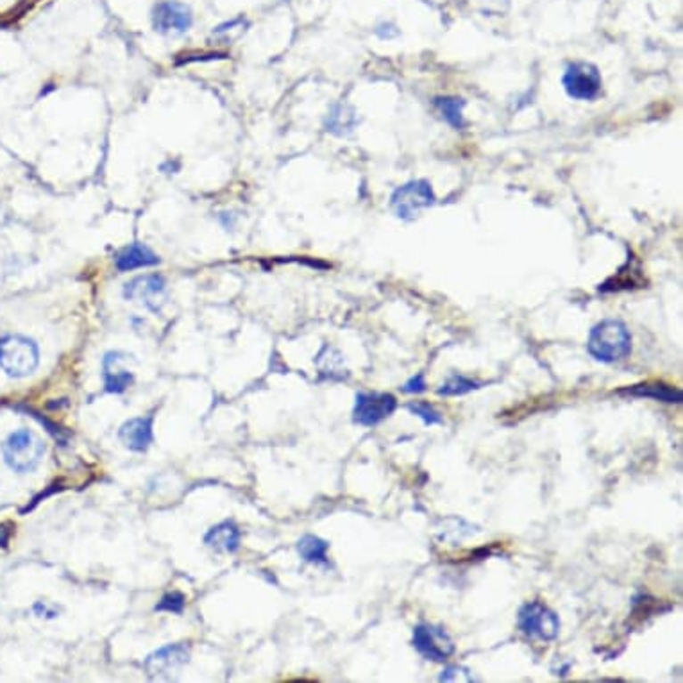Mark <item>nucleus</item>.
<instances>
[{"mask_svg":"<svg viewBox=\"0 0 683 683\" xmlns=\"http://www.w3.org/2000/svg\"><path fill=\"white\" fill-rule=\"evenodd\" d=\"M435 104L440 110L442 117L448 120V124H451L455 129H462L465 126V120H464L465 101L458 97H440L435 101Z\"/></svg>","mask_w":683,"mask_h":683,"instance_id":"obj_20","label":"nucleus"},{"mask_svg":"<svg viewBox=\"0 0 683 683\" xmlns=\"http://www.w3.org/2000/svg\"><path fill=\"white\" fill-rule=\"evenodd\" d=\"M433 204H435L433 188L424 179H416L399 186L391 197V206L394 213L403 220L416 218L423 210Z\"/></svg>","mask_w":683,"mask_h":683,"instance_id":"obj_5","label":"nucleus"},{"mask_svg":"<svg viewBox=\"0 0 683 683\" xmlns=\"http://www.w3.org/2000/svg\"><path fill=\"white\" fill-rule=\"evenodd\" d=\"M158 263H160L158 254L152 249H149L145 243H140V242H135V243L128 245L115 258V267L120 272H129V270H135V268L152 267V265H158Z\"/></svg>","mask_w":683,"mask_h":683,"instance_id":"obj_14","label":"nucleus"},{"mask_svg":"<svg viewBox=\"0 0 683 683\" xmlns=\"http://www.w3.org/2000/svg\"><path fill=\"white\" fill-rule=\"evenodd\" d=\"M564 88L576 101H592L601 92V74L592 63H571L564 74Z\"/></svg>","mask_w":683,"mask_h":683,"instance_id":"obj_9","label":"nucleus"},{"mask_svg":"<svg viewBox=\"0 0 683 683\" xmlns=\"http://www.w3.org/2000/svg\"><path fill=\"white\" fill-rule=\"evenodd\" d=\"M190 660V649L185 644H169L151 653L144 667L151 678H170Z\"/></svg>","mask_w":683,"mask_h":683,"instance_id":"obj_11","label":"nucleus"},{"mask_svg":"<svg viewBox=\"0 0 683 683\" xmlns=\"http://www.w3.org/2000/svg\"><path fill=\"white\" fill-rule=\"evenodd\" d=\"M317 366L320 373L327 376L329 380H344L348 376V371L344 369V358H342V355L336 350L329 346H324L322 351L318 353Z\"/></svg>","mask_w":683,"mask_h":683,"instance_id":"obj_18","label":"nucleus"},{"mask_svg":"<svg viewBox=\"0 0 683 683\" xmlns=\"http://www.w3.org/2000/svg\"><path fill=\"white\" fill-rule=\"evenodd\" d=\"M408 412L417 416L426 426H435V424H444V419L442 416L435 410L433 405L426 403V401H416V403H410L408 407Z\"/></svg>","mask_w":683,"mask_h":683,"instance_id":"obj_22","label":"nucleus"},{"mask_svg":"<svg viewBox=\"0 0 683 683\" xmlns=\"http://www.w3.org/2000/svg\"><path fill=\"white\" fill-rule=\"evenodd\" d=\"M481 385L465 378V376H460V374H453L440 389H439V396H446V398H451V396H465L473 391H478Z\"/></svg>","mask_w":683,"mask_h":683,"instance_id":"obj_21","label":"nucleus"},{"mask_svg":"<svg viewBox=\"0 0 683 683\" xmlns=\"http://www.w3.org/2000/svg\"><path fill=\"white\" fill-rule=\"evenodd\" d=\"M185 603H186V599L181 592H169L156 605V610L158 612H170V613H183Z\"/></svg>","mask_w":683,"mask_h":683,"instance_id":"obj_23","label":"nucleus"},{"mask_svg":"<svg viewBox=\"0 0 683 683\" xmlns=\"http://www.w3.org/2000/svg\"><path fill=\"white\" fill-rule=\"evenodd\" d=\"M40 362L37 342L22 334L0 338V369L10 378H26L33 374Z\"/></svg>","mask_w":683,"mask_h":683,"instance_id":"obj_2","label":"nucleus"},{"mask_svg":"<svg viewBox=\"0 0 683 683\" xmlns=\"http://www.w3.org/2000/svg\"><path fill=\"white\" fill-rule=\"evenodd\" d=\"M358 124L355 110L348 104H336L325 117V129L334 136H348Z\"/></svg>","mask_w":683,"mask_h":683,"instance_id":"obj_16","label":"nucleus"},{"mask_svg":"<svg viewBox=\"0 0 683 683\" xmlns=\"http://www.w3.org/2000/svg\"><path fill=\"white\" fill-rule=\"evenodd\" d=\"M621 394H630V396H637V398H651L654 401H662V403H681L683 396L678 389L674 387H669V385H663V383H644V385H635L631 389H626V391H621Z\"/></svg>","mask_w":683,"mask_h":683,"instance_id":"obj_17","label":"nucleus"},{"mask_svg":"<svg viewBox=\"0 0 683 683\" xmlns=\"http://www.w3.org/2000/svg\"><path fill=\"white\" fill-rule=\"evenodd\" d=\"M517 622L526 637L537 640H555L560 631L558 615L540 601H530L523 605Z\"/></svg>","mask_w":683,"mask_h":683,"instance_id":"obj_4","label":"nucleus"},{"mask_svg":"<svg viewBox=\"0 0 683 683\" xmlns=\"http://www.w3.org/2000/svg\"><path fill=\"white\" fill-rule=\"evenodd\" d=\"M327 549H329V544L315 535H304L297 542V551L300 558L309 564L327 565Z\"/></svg>","mask_w":683,"mask_h":683,"instance_id":"obj_19","label":"nucleus"},{"mask_svg":"<svg viewBox=\"0 0 683 683\" xmlns=\"http://www.w3.org/2000/svg\"><path fill=\"white\" fill-rule=\"evenodd\" d=\"M6 464L17 473H31L45 455V444L29 430H19L10 435L4 448Z\"/></svg>","mask_w":683,"mask_h":683,"instance_id":"obj_3","label":"nucleus"},{"mask_svg":"<svg viewBox=\"0 0 683 683\" xmlns=\"http://www.w3.org/2000/svg\"><path fill=\"white\" fill-rule=\"evenodd\" d=\"M398 408V401L387 392H360L353 408V421L360 426L373 428L389 419Z\"/></svg>","mask_w":683,"mask_h":683,"instance_id":"obj_8","label":"nucleus"},{"mask_svg":"<svg viewBox=\"0 0 683 683\" xmlns=\"http://www.w3.org/2000/svg\"><path fill=\"white\" fill-rule=\"evenodd\" d=\"M414 647L432 662H446L455 653L451 635L442 626L430 622H421L414 628Z\"/></svg>","mask_w":683,"mask_h":683,"instance_id":"obj_7","label":"nucleus"},{"mask_svg":"<svg viewBox=\"0 0 683 683\" xmlns=\"http://www.w3.org/2000/svg\"><path fill=\"white\" fill-rule=\"evenodd\" d=\"M124 297L160 315L167 302V283L158 274L140 276L124 286Z\"/></svg>","mask_w":683,"mask_h":683,"instance_id":"obj_6","label":"nucleus"},{"mask_svg":"<svg viewBox=\"0 0 683 683\" xmlns=\"http://www.w3.org/2000/svg\"><path fill=\"white\" fill-rule=\"evenodd\" d=\"M204 544L218 553H235L240 547V531L233 523H220L206 533Z\"/></svg>","mask_w":683,"mask_h":683,"instance_id":"obj_15","label":"nucleus"},{"mask_svg":"<svg viewBox=\"0 0 683 683\" xmlns=\"http://www.w3.org/2000/svg\"><path fill=\"white\" fill-rule=\"evenodd\" d=\"M439 681H462V683H471L474 681L473 674L469 669L462 667V665H449L442 671Z\"/></svg>","mask_w":683,"mask_h":683,"instance_id":"obj_24","label":"nucleus"},{"mask_svg":"<svg viewBox=\"0 0 683 683\" xmlns=\"http://www.w3.org/2000/svg\"><path fill=\"white\" fill-rule=\"evenodd\" d=\"M426 382H424V376L423 374H417V376H414L405 387H403V391L407 392V394H421V392H424L426 391Z\"/></svg>","mask_w":683,"mask_h":683,"instance_id":"obj_25","label":"nucleus"},{"mask_svg":"<svg viewBox=\"0 0 683 683\" xmlns=\"http://www.w3.org/2000/svg\"><path fill=\"white\" fill-rule=\"evenodd\" d=\"M152 24L160 35L179 37L192 28L193 15L192 10L179 0H161L152 12Z\"/></svg>","mask_w":683,"mask_h":683,"instance_id":"obj_10","label":"nucleus"},{"mask_svg":"<svg viewBox=\"0 0 683 683\" xmlns=\"http://www.w3.org/2000/svg\"><path fill=\"white\" fill-rule=\"evenodd\" d=\"M152 416L147 417H136L122 424L119 430L120 442L135 453H145L151 444L154 442V432H152Z\"/></svg>","mask_w":683,"mask_h":683,"instance_id":"obj_13","label":"nucleus"},{"mask_svg":"<svg viewBox=\"0 0 683 683\" xmlns=\"http://www.w3.org/2000/svg\"><path fill=\"white\" fill-rule=\"evenodd\" d=\"M133 358L131 355L128 353H122V351H110L104 355V360H103V378H104V387H106V392L110 394H122L126 392L133 382H135V376L131 371H128L124 367V364Z\"/></svg>","mask_w":683,"mask_h":683,"instance_id":"obj_12","label":"nucleus"},{"mask_svg":"<svg viewBox=\"0 0 683 683\" xmlns=\"http://www.w3.org/2000/svg\"><path fill=\"white\" fill-rule=\"evenodd\" d=\"M35 612L42 617V613H47L45 617H56V610H49L45 603H37L35 605Z\"/></svg>","mask_w":683,"mask_h":683,"instance_id":"obj_27","label":"nucleus"},{"mask_svg":"<svg viewBox=\"0 0 683 683\" xmlns=\"http://www.w3.org/2000/svg\"><path fill=\"white\" fill-rule=\"evenodd\" d=\"M587 350L597 362L613 364L631 353V334L628 327L615 318L596 324L588 334Z\"/></svg>","mask_w":683,"mask_h":683,"instance_id":"obj_1","label":"nucleus"},{"mask_svg":"<svg viewBox=\"0 0 683 683\" xmlns=\"http://www.w3.org/2000/svg\"><path fill=\"white\" fill-rule=\"evenodd\" d=\"M12 539V530L8 524H0V547H6Z\"/></svg>","mask_w":683,"mask_h":683,"instance_id":"obj_26","label":"nucleus"}]
</instances>
